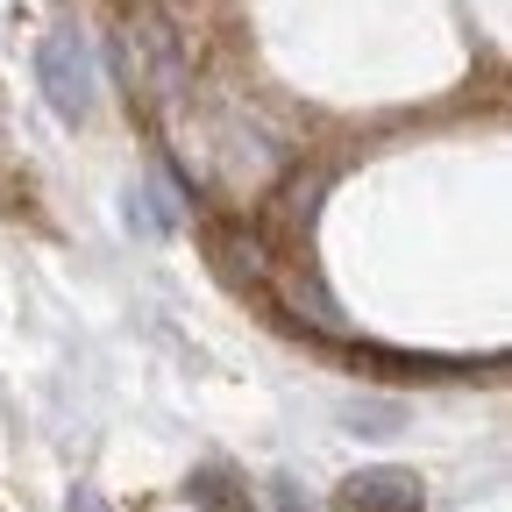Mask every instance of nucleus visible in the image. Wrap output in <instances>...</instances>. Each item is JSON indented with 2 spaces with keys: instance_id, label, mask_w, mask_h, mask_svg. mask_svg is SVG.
<instances>
[{
  "instance_id": "obj_2",
  "label": "nucleus",
  "mask_w": 512,
  "mask_h": 512,
  "mask_svg": "<svg viewBox=\"0 0 512 512\" xmlns=\"http://www.w3.org/2000/svg\"><path fill=\"white\" fill-rule=\"evenodd\" d=\"M335 512H427V491H420V477H413V470H399V463H377V470L342 477Z\"/></svg>"
},
{
  "instance_id": "obj_3",
  "label": "nucleus",
  "mask_w": 512,
  "mask_h": 512,
  "mask_svg": "<svg viewBox=\"0 0 512 512\" xmlns=\"http://www.w3.org/2000/svg\"><path fill=\"white\" fill-rule=\"evenodd\" d=\"M185 491H192V505H200V512H249V505H242V477H235L228 463H200Z\"/></svg>"
},
{
  "instance_id": "obj_6",
  "label": "nucleus",
  "mask_w": 512,
  "mask_h": 512,
  "mask_svg": "<svg viewBox=\"0 0 512 512\" xmlns=\"http://www.w3.org/2000/svg\"><path fill=\"white\" fill-rule=\"evenodd\" d=\"M349 427H399L392 406H349Z\"/></svg>"
},
{
  "instance_id": "obj_5",
  "label": "nucleus",
  "mask_w": 512,
  "mask_h": 512,
  "mask_svg": "<svg viewBox=\"0 0 512 512\" xmlns=\"http://www.w3.org/2000/svg\"><path fill=\"white\" fill-rule=\"evenodd\" d=\"M271 512H313V505H306V491L292 477H271Z\"/></svg>"
},
{
  "instance_id": "obj_1",
  "label": "nucleus",
  "mask_w": 512,
  "mask_h": 512,
  "mask_svg": "<svg viewBox=\"0 0 512 512\" xmlns=\"http://www.w3.org/2000/svg\"><path fill=\"white\" fill-rule=\"evenodd\" d=\"M36 79H43V100H50L64 121H86L93 100H100V72H93V50H86L79 29H50V36H43Z\"/></svg>"
},
{
  "instance_id": "obj_4",
  "label": "nucleus",
  "mask_w": 512,
  "mask_h": 512,
  "mask_svg": "<svg viewBox=\"0 0 512 512\" xmlns=\"http://www.w3.org/2000/svg\"><path fill=\"white\" fill-rule=\"evenodd\" d=\"M128 228H143V235H171L178 228V214H171V200L157 185H143V192H128Z\"/></svg>"
},
{
  "instance_id": "obj_7",
  "label": "nucleus",
  "mask_w": 512,
  "mask_h": 512,
  "mask_svg": "<svg viewBox=\"0 0 512 512\" xmlns=\"http://www.w3.org/2000/svg\"><path fill=\"white\" fill-rule=\"evenodd\" d=\"M72 512H107V505H100L93 491H72Z\"/></svg>"
}]
</instances>
